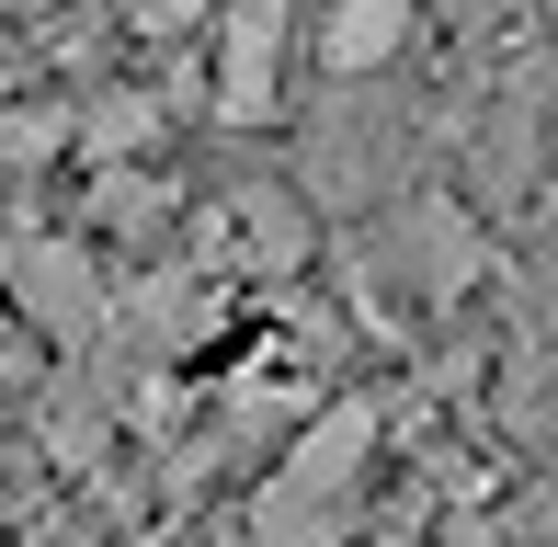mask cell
Returning a JSON list of instances; mask_svg holds the SVG:
<instances>
[{
	"mask_svg": "<svg viewBox=\"0 0 558 547\" xmlns=\"http://www.w3.org/2000/svg\"><path fill=\"white\" fill-rule=\"evenodd\" d=\"M399 12H411V0H342V23H331V69H365V58H388Z\"/></svg>",
	"mask_w": 558,
	"mask_h": 547,
	"instance_id": "2",
	"label": "cell"
},
{
	"mask_svg": "<svg viewBox=\"0 0 558 547\" xmlns=\"http://www.w3.org/2000/svg\"><path fill=\"white\" fill-rule=\"evenodd\" d=\"M274 58H286V0H240V23H228V104L240 114L274 104Z\"/></svg>",
	"mask_w": 558,
	"mask_h": 547,
	"instance_id": "1",
	"label": "cell"
},
{
	"mask_svg": "<svg viewBox=\"0 0 558 547\" xmlns=\"http://www.w3.org/2000/svg\"><path fill=\"white\" fill-rule=\"evenodd\" d=\"M160 12H171V23H194V12H206V0H160Z\"/></svg>",
	"mask_w": 558,
	"mask_h": 547,
	"instance_id": "3",
	"label": "cell"
}]
</instances>
